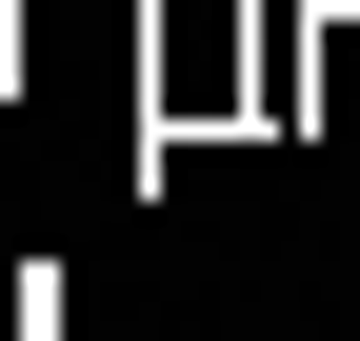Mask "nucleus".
Listing matches in <instances>:
<instances>
[]
</instances>
